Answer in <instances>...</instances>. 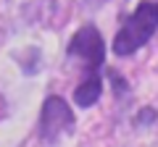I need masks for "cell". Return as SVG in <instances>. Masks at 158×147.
I'll list each match as a JSON object with an SVG mask.
<instances>
[{"label": "cell", "mask_w": 158, "mask_h": 147, "mask_svg": "<svg viewBox=\"0 0 158 147\" xmlns=\"http://www.w3.org/2000/svg\"><path fill=\"white\" fill-rule=\"evenodd\" d=\"M156 32H158V3L156 0H142L140 6L135 8V13L127 18V24L118 29L111 47H113L116 55H132Z\"/></svg>", "instance_id": "1"}, {"label": "cell", "mask_w": 158, "mask_h": 147, "mask_svg": "<svg viewBox=\"0 0 158 147\" xmlns=\"http://www.w3.org/2000/svg\"><path fill=\"white\" fill-rule=\"evenodd\" d=\"M71 129H74V113L66 105V100L58 95L48 97L45 105H42V113H40V137H42V142H56L63 131H71Z\"/></svg>", "instance_id": "2"}, {"label": "cell", "mask_w": 158, "mask_h": 147, "mask_svg": "<svg viewBox=\"0 0 158 147\" xmlns=\"http://www.w3.org/2000/svg\"><path fill=\"white\" fill-rule=\"evenodd\" d=\"M69 55L85 61L90 74H98V68L103 66V58H106V42H103L100 32H98L92 24L82 26L69 42Z\"/></svg>", "instance_id": "3"}, {"label": "cell", "mask_w": 158, "mask_h": 147, "mask_svg": "<svg viewBox=\"0 0 158 147\" xmlns=\"http://www.w3.org/2000/svg\"><path fill=\"white\" fill-rule=\"evenodd\" d=\"M100 95H103L100 76H98V74H90V76L74 89V102H77L79 108H90V105H95V102L100 100Z\"/></svg>", "instance_id": "4"}, {"label": "cell", "mask_w": 158, "mask_h": 147, "mask_svg": "<svg viewBox=\"0 0 158 147\" xmlns=\"http://www.w3.org/2000/svg\"><path fill=\"white\" fill-rule=\"evenodd\" d=\"M137 118H140V124H150V121L156 118V110H153V108H145V110H142Z\"/></svg>", "instance_id": "5"}]
</instances>
